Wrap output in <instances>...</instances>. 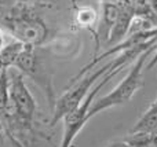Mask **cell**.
Instances as JSON below:
<instances>
[{
  "label": "cell",
  "instance_id": "cell-1",
  "mask_svg": "<svg viewBox=\"0 0 157 147\" xmlns=\"http://www.w3.org/2000/svg\"><path fill=\"white\" fill-rule=\"evenodd\" d=\"M52 7L46 0H0V30L14 40L41 47L52 33L46 19Z\"/></svg>",
  "mask_w": 157,
  "mask_h": 147
},
{
  "label": "cell",
  "instance_id": "cell-2",
  "mask_svg": "<svg viewBox=\"0 0 157 147\" xmlns=\"http://www.w3.org/2000/svg\"><path fill=\"white\" fill-rule=\"evenodd\" d=\"M8 74V96L15 113L19 127V138L24 147L35 145L39 136L37 131V103L35 96L29 91L25 81V76L15 68H10Z\"/></svg>",
  "mask_w": 157,
  "mask_h": 147
},
{
  "label": "cell",
  "instance_id": "cell-3",
  "mask_svg": "<svg viewBox=\"0 0 157 147\" xmlns=\"http://www.w3.org/2000/svg\"><path fill=\"white\" fill-rule=\"evenodd\" d=\"M153 47H150L149 50L142 52L136 58L135 62L131 66V69L128 70L127 76L121 80V83L119 85H116L109 94H106V95L101 96L98 99H94V102H92L91 107L88 110V116H87L88 120H91L94 116H97L98 113L103 112V110L112 109V107H116V106H121V105L130 102L132 99V96L144 87L145 65H146V59L152 55Z\"/></svg>",
  "mask_w": 157,
  "mask_h": 147
},
{
  "label": "cell",
  "instance_id": "cell-4",
  "mask_svg": "<svg viewBox=\"0 0 157 147\" xmlns=\"http://www.w3.org/2000/svg\"><path fill=\"white\" fill-rule=\"evenodd\" d=\"M124 68L125 66H119V68L110 70L109 73H106L105 76L91 88V91L87 94L86 98H84L75 109H72L71 112L63 116V118H62L63 132H62V139H61L59 147H72L73 146V142L77 138L78 132L83 129V127L86 125V123L88 121L87 116H88V110H90V107H91L94 99L97 98L99 91L102 90L116 74H119Z\"/></svg>",
  "mask_w": 157,
  "mask_h": 147
},
{
  "label": "cell",
  "instance_id": "cell-5",
  "mask_svg": "<svg viewBox=\"0 0 157 147\" xmlns=\"http://www.w3.org/2000/svg\"><path fill=\"white\" fill-rule=\"evenodd\" d=\"M36 48L37 47L30 46V44H25L24 50H22L21 55L17 59L14 68L21 72L25 77L30 79L43 91L47 98V102L50 103V107L52 110L55 101H57L54 94V87H52V79H51V74L48 73V69L44 66V63L39 58Z\"/></svg>",
  "mask_w": 157,
  "mask_h": 147
},
{
  "label": "cell",
  "instance_id": "cell-6",
  "mask_svg": "<svg viewBox=\"0 0 157 147\" xmlns=\"http://www.w3.org/2000/svg\"><path fill=\"white\" fill-rule=\"evenodd\" d=\"M7 70L0 72V138L8 142L11 147H24L19 138V127L8 96Z\"/></svg>",
  "mask_w": 157,
  "mask_h": 147
},
{
  "label": "cell",
  "instance_id": "cell-7",
  "mask_svg": "<svg viewBox=\"0 0 157 147\" xmlns=\"http://www.w3.org/2000/svg\"><path fill=\"white\" fill-rule=\"evenodd\" d=\"M120 6H121V3H116V2L101 3V17L98 18L97 29H95V36H94L95 41H97L95 51H98L101 43H108L109 36H110L112 30H113L114 25L117 22V18H119Z\"/></svg>",
  "mask_w": 157,
  "mask_h": 147
},
{
  "label": "cell",
  "instance_id": "cell-8",
  "mask_svg": "<svg viewBox=\"0 0 157 147\" xmlns=\"http://www.w3.org/2000/svg\"><path fill=\"white\" fill-rule=\"evenodd\" d=\"M25 47V43L19 40H11L10 43L3 46V48L0 50V72L6 70V69L14 68L18 57L21 55L22 50Z\"/></svg>",
  "mask_w": 157,
  "mask_h": 147
},
{
  "label": "cell",
  "instance_id": "cell-9",
  "mask_svg": "<svg viewBox=\"0 0 157 147\" xmlns=\"http://www.w3.org/2000/svg\"><path fill=\"white\" fill-rule=\"evenodd\" d=\"M75 22L83 29L92 32L95 36V29H97V24H98V13L91 6H80V7L76 6Z\"/></svg>",
  "mask_w": 157,
  "mask_h": 147
},
{
  "label": "cell",
  "instance_id": "cell-10",
  "mask_svg": "<svg viewBox=\"0 0 157 147\" xmlns=\"http://www.w3.org/2000/svg\"><path fill=\"white\" fill-rule=\"evenodd\" d=\"M155 129H157V98L142 114V117L134 124L130 132H152Z\"/></svg>",
  "mask_w": 157,
  "mask_h": 147
},
{
  "label": "cell",
  "instance_id": "cell-11",
  "mask_svg": "<svg viewBox=\"0 0 157 147\" xmlns=\"http://www.w3.org/2000/svg\"><path fill=\"white\" fill-rule=\"evenodd\" d=\"M106 147H132V146H131L125 139H123V140H116V142H112L110 145H108Z\"/></svg>",
  "mask_w": 157,
  "mask_h": 147
},
{
  "label": "cell",
  "instance_id": "cell-12",
  "mask_svg": "<svg viewBox=\"0 0 157 147\" xmlns=\"http://www.w3.org/2000/svg\"><path fill=\"white\" fill-rule=\"evenodd\" d=\"M3 46H4V33L0 30V50L3 48Z\"/></svg>",
  "mask_w": 157,
  "mask_h": 147
},
{
  "label": "cell",
  "instance_id": "cell-13",
  "mask_svg": "<svg viewBox=\"0 0 157 147\" xmlns=\"http://www.w3.org/2000/svg\"><path fill=\"white\" fill-rule=\"evenodd\" d=\"M127 2H130V3H138L139 0H127Z\"/></svg>",
  "mask_w": 157,
  "mask_h": 147
}]
</instances>
